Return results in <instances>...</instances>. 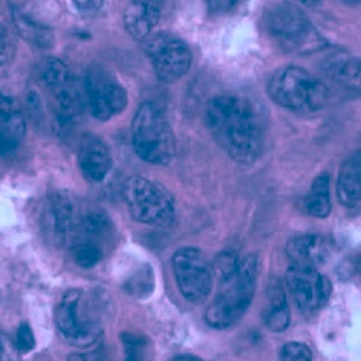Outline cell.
<instances>
[{
  "label": "cell",
  "mask_w": 361,
  "mask_h": 361,
  "mask_svg": "<svg viewBox=\"0 0 361 361\" xmlns=\"http://www.w3.org/2000/svg\"><path fill=\"white\" fill-rule=\"evenodd\" d=\"M281 361H312V351L307 344L288 343L281 350Z\"/></svg>",
  "instance_id": "d4e9b609"
},
{
  "label": "cell",
  "mask_w": 361,
  "mask_h": 361,
  "mask_svg": "<svg viewBox=\"0 0 361 361\" xmlns=\"http://www.w3.org/2000/svg\"><path fill=\"white\" fill-rule=\"evenodd\" d=\"M87 208L70 191H54L48 195L44 208V228L58 246L71 250L82 233Z\"/></svg>",
  "instance_id": "ba28073f"
},
{
  "label": "cell",
  "mask_w": 361,
  "mask_h": 361,
  "mask_svg": "<svg viewBox=\"0 0 361 361\" xmlns=\"http://www.w3.org/2000/svg\"><path fill=\"white\" fill-rule=\"evenodd\" d=\"M26 133V122L20 106L0 93V155L13 154Z\"/></svg>",
  "instance_id": "5bb4252c"
},
{
  "label": "cell",
  "mask_w": 361,
  "mask_h": 361,
  "mask_svg": "<svg viewBox=\"0 0 361 361\" xmlns=\"http://www.w3.org/2000/svg\"><path fill=\"white\" fill-rule=\"evenodd\" d=\"M71 253L74 256L75 263L82 269L94 267L97 263H100V260L104 256V250L100 246L87 242L75 245L71 249Z\"/></svg>",
  "instance_id": "cb8c5ba5"
},
{
  "label": "cell",
  "mask_w": 361,
  "mask_h": 361,
  "mask_svg": "<svg viewBox=\"0 0 361 361\" xmlns=\"http://www.w3.org/2000/svg\"><path fill=\"white\" fill-rule=\"evenodd\" d=\"M256 281L257 256L240 259L235 269L220 279V289L204 314L207 324L216 329H226L242 319L253 300Z\"/></svg>",
  "instance_id": "3957f363"
},
{
  "label": "cell",
  "mask_w": 361,
  "mask_h": 361,
  "mask_svg": "<svg viewBox=\"0 0 361 361\" xmlns=\"http://www.w3.org/2000/svg\"><path fill=\"white\" fill-rule=\"evenodd\" d=\"M267 31L286 54H311L326 45L308 16L296 6H275L266 18Z\"/></svg>",
  "instance_id": "52a82bcc"
},
{
  "label": "cell",
  "mask_w": 361,
  "mask_h": 361,
  "mask_svg": "<svg viewBox=\"0 0 361 361\" xmlns=\"http://www.w3.org/2000/svg\"><path fill=\"white\" fill-rule=\"evenodd\" d=\"M78 165L88 183H103L113 168L107 145L99 136L87 133L80 145Z\"/></svg>",
  "instance_id": "4fadbf2b"
},
{
  "label": "cell",
  "mask_w": 361,
  "mask_h": 361,
  "mask_svg": "<svg viewBox=\"0 0 361 361\" xmlns=\"http://www.w3.org/2000/svg\"><path fill=\"white\" fill-rule=\"evenodd\" d=\"M154 283H155V278H154L152 267H150L149 264H143L137 270V272L128 281L126 289L130 295H133L136 298H146L152 293Z\"/></svg>",
  "instance_id": "603a6c76"
},
{
  "label": "cell",
  "mask_w": 361,
  "mask_h": 361,
  "mask_svg": "<svg viewBox=\"0 0 361 361\" xmlns=\"http://www.w3.org/2000/svg\"><path fill=\"white\" fill-rule=\"evenodd\" d=\"M68 361H109V358L102 350H94L92 353L74 354L68 358Z\"/></svg>",
  "instance_id": "f1b7e54d"
},
{
  "label": "cell",
  "mask_w": 361,
  "mask_h": 361,
  "mask_svg": "<svg viewBox=\"0 0 361 361\" xmlns=\"http://www.w3.org/2000/svg\"><path fill=\"white\" fill-rule=\"evenodd\" d=\"M106 307L103 299L84 289L68 290L55 312L63 338L80 348L92 347L103 337Z\"/></svg>",
  "instance_id": "7a4b0ae2"
},
{
  "label": "cell",
  "mask_w": 361,
  "mask_h": 361,
  "mask_svg": "<svg viewBox=\"0 0 361 361\" xmlns=\"http://www.w3.org/2000/svg\"><path fill=\"white\" fill-rule=\"evenodd\" d=\"M337 197L340 204L350 213L360 212L361 202V159L360 150L347 159L337 180Z\"/></svg>",
  "instance_id": "e0dca14e"
},
{
  "label": "cell",
  "mask_w": 361,
  "mask_h": 361,
  "mask_svg": "<svg viewBox=\"0 0 361 361\" xmlns=\"http://www.w3.org/2000/svg\"><path fill=\"white\" fill-rule=\"evenodd\" d=\"M74 5L77 6V9H78L81 13L93 15V13H96L97 11L102 9L103 2H74Z\"/></svg>",
  "instance_id": "f546056e"
},
{
  "label": "cell",
  "mask_w": 361,
  "mask_h": 361,
  "mask_svg": "<svg viewBox=\"0 0 361 361\" xmlns=\"http://www.w3.org/2000/svg\"><path fill=\"white\" fill-rule=\"evenodd\" d=\"M285 285L293 304L304 314L321 310L331 296L333 286L318 269L290 266L286 272Z\"/></svg>",
  "instance_id": "7c38bea8"
},
{
  "label": "cell",
  "mask_w": 361,
  "mask_h": 361,
  "mask_svg": "<svg viewBox=\"0 0 361 361\" xmlns=\"http://www.w3.org/2000/svg\"><path fill=\"white\" fill-rule=\"evenodd\" d=\"M205 125L233 161L252 165L260 157L266 116L257 102L238 94L214 97L207 103Z\"/></svg>",
  "instance_id": "6da1fadb"
},
{
  "label": "cell",
  "mask_w": 361,
  "mask_h": 361,
  "mask_svg": "<svg viewBox=\"0 0 361 361\" xmlns=\"http://www.w3.org/2000/svg\"><path fill=\"white\" fill-rule=\"evenodd\" d=\"M171 361H202V360H200L198 357L190 355V354H184V355H176V357H173Z\"/></svg>",
  "instance_id": "4dcf8cb0"
},
{
  "label": "cell",
  "mask_w": 361,
  "mask_h": 361,
  "mask_svg": "<svg viewBox=\"0 0 361 361\" xmlns=\"http://www.w3.org/2000/svg\"><path fill=\"white\" fill-rule=\"evenodd\" d=\"M122 343L126 355L125 361H150L152 347L145 336L126 333L122 336Z\"/></svg>",
  "instance_id": "7402d4cb"
},
{
  "label": "cell",
  "mask_w": 361,
  "mask_h": 361,
  "mask_svg": "<svg viewBox=\"0 0 361 361\" xmlns=\"http://www.w3.org/2000/svg\"><path fill=\"white\" fill-rule=\"evenodd\" d=\"M266 326L274 333H283L290 322L286 293L281 283H274L269 289V304L264 311Z\"/></svg>",
  "instance_id": "ffe728a7"
},
{
  "label": "cell",
  "mask_w": 361,
  "mask_h": 361,
  "mask_svg": "<svg viewBox=\"0 0 361 361\" xmlns=\"http://www.w3.org/2000/svg\"><path fill=\"white\" fill-rule=\"evenodd\" d=\"M325 75L344 90H360V61L348 52H336L324 61Z\"/></svg>",
  "instance_id": "ac0fdd59"
},
{
  "label": "cell",
  "mask_w": 361,
  "mask_h": 361,
  "mask_svg": "<svg viewBox=\"0 0 361 361\" xmlns=\"http://www.w3.org/2000/svg\"><path fill=\"white\" fill-rule=\"evenodd\" d=\"M135 152L145 162L168 165L176 154V140L166 113L152 102L143 103L132 123Z\"/></svg>",
  "instance_id": "5b68a950"
},
{
  "label": "cell",
  "mask_w": 361,
  "mask_h": 361,
  "mask_svg": "<svg viewBox=\"0 0 361 361\" xmlns=\"http://www.w3.org/2000/svg\"><path fill=\"white\" fill-rule=\"evenodd\" d=\"M267 94L276 104L298 113H315L329 103V87L307 70L289 66L278 70L267 82Z\"/></svg>",
  "instance_id": "277c9868"
},
{
  "label": "cell",
  "mask_w": 361,
  "mask_h": 361,
  "mask_svg": "<svg viewBox=\"0 0 361 361\" xmlns=\"http://www.w3.org/2000/svg\"><path fill=\"white\" fill-rule=\"evenodd\" d=\"M0 361H20V351L6 336H0Z\"/></svg>",
  "instance_id": "83f0119b"
},
{
  "label": "cell",
  "mask_w": 361,
  "mask_h": 361,
  "mask_svg": "<svg viewBox=\"0 0 361 361\" xmlns=\"http://www.w3.org/2000/svg\"><path fill=\"white\" fill-rule=\"evenodd\" d=\"M173 275L183 296L200 302L213 289V269L205 255L197 247H183L172 257Z\"/></svg>",
  "instance_id": "8fae6325"
},
{
  "label": "cell",
  "mask_w": 361,
  "mask_h": 361,
  "mask_svg": "<svg viewBox=\"0 0 361 361\" xmlns=\"http://www.w3.org/2000/svg\"><path fill=\"white\" fill-rule=\"evenodd\" d=\"M143 49L157 77L164 82L180 80L191 68L192 55L188 45L172 34L159 32L146 38Z\"/></svg>",
  "instance_id": "30bf717a"
},
{
  "label": "cell",
  "mask_w": 361,
  "mask_h": 361,
  "mask_svg": "<svg viewBox=\"0 0 361 361\" xmlns=\"http://www.w3.org/2000/svg\"><path fill=\"white\" fill-rule=\"evenodd\" d=\"M15 344H16V347H18V350L20 353H29L31 350H34V347H35V336L32 333L31 326H29L27 324H22L18 328Z\"/></svg>",
  "instance_id": "4316f807"
},
{
  "label": "cell",
  "mask_w": 361,
  "mask_h": 361,
  "mask_svg": "<svg viewBox=\"0 0 361 361\" xmlns=\"http://www.w3.org/2000/svg\"><path fill=\"white\" fill-rule=\"evenodd\" d=\"M84 92L90 111L102 122H107L128 107L126 88L104 66L96 64L88 68Z\"/></svg>",
  "instance_id": "9c48e42d"
},
{
  "label": "cell",
  "mask_w": 361,
  "mask_h": 361,
  "mask_svg": "<svg viewBox=\"0 0 361 361\" xmlns=\"http://www.w3.org/2000/svg\"><path fill=\"white\" fill-rule=\"evenodd\" d=\"M286 253L293 266L318 269L329 256V243L319 234L299 235L288 243Z\"/></svg>",
  "instance_id": "9a60e30c"
},
{
  "label": "cell",
  "mask_w": 361,
  "mask_h": 361,
  "mask_svg": "<svg viewBox=\"0 0 361 361\" xmlns=\"http://www.w3.org/2000/svg\"><path fill=\"white\" fill-rule=\"evenodd\" d=\"M302 212L315 219H326L331 213V197H329V175H318L311 185L310 192L300 201Z\"/></svg>",
  "instance_id": "d6986e66"
},
{
  "label": "cell",
  "mask_w": 361,
  "mask_h": 361,
  "mask_svg": "<svg viewBox=\"0 0 361 361\" xmlns=\"http://www.w3.org/2000/svg\"><path fill=\"white\" fill-rule=\"evenodd\" d=\"M123 198L132 217L142 224L165 228L175 223L173 197L154 179L130 176L123 185Z\"/></svg>",
  "instance_id": "8992f818"
},
{
  "label": "cell",
  "mask_w": 361,
  "mask_h": 361,
  "mask_svg": "<svg viewBox=\"0 0 361 361\" xmlns=\"http://www.w3.org/2000/svg\"><path fill=\"white\" fill-rule=\"evenodd\" d=\"M15 55V41L9 32V29L0 23V67L8 64Z\"/></svg>",
  "instance_id": "484cf974"
},
{
  "label": "cell",
  "mask_w": 361,
  "mask_h": 361,
  "mask_svg": "<svg viewBox=\"0 0 361 361\" xmlns=\"http://www.w3.org/2000/svg\"><path fill=\"white\" fill-rule=\"evenodd\" d=\"M161 16L162 6L159 2H130L125 11L123 22L132 38L145 41L159 23Z\"/></svg>",
  "instance_id": "2e32d148"
},
{
  "label": "cell",
  "mask_w": 361,
  "mask_h": 361,
  "mask_svg": "<svg viewBox=\"0 0 361 361\" xmlns=\"http://www.w3.org/2000/svg\"><path fill=\"white\" fill-rule=\"evenodd\" d=\"M13 22L26 41L35 44L39 48H49L54 45L55 37L52 31L37 19L20 11H13Z\"/></svg>",
  "instance_id": "44dd1931"
}]
</instances>
